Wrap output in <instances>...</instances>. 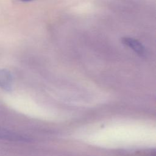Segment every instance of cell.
I'll return each mask as SVG.
<instances>
[{
  "label": "cell",
  "mask_w": 156,
  "mask_h": 156,
  "mask_svg": "<svg viewBox=\"0 0 156 156\" xmlns=\"http://www.w3.org/2000/svg\"><path fill=\"white\" fill-rule=\"evenodd\" d=\"M21 1H31V0H21Z\"/></svg>",
  "instance_id": "cell-3"
},
{
  "label": "cell",
  "mask_w": 156,
  "mask_h": 156,
  "mask_svg": "<svg viewBox=\"0 0 156 156\" xmlns=\"http://www.w3.org/2000/svg\"><path fill=\"white\" fill-rule=\"evenodd\" d=\"M121 41L125 45L132 49L138 55H144L145 48L143 45L137 40H135L133 38L125 37L121 38Z\"/></svg>",
  "instance_id": "cell-2"
},
{
  "label": "cell",
  "mask_w": 156,
  "mask_h": 156,
  "mask_svg": "<svg viewBox=\"0 0 156 156\" xmlns=\"http://www.w3.org/2000/svg\"><path fill=\"white\" fill-rule=\"evenodd\" d=\"M13 86V77L6 69H0V87L5 91H10Z\"/></svg>",
  "instance_id": "cell-1"
}]
</instances>
